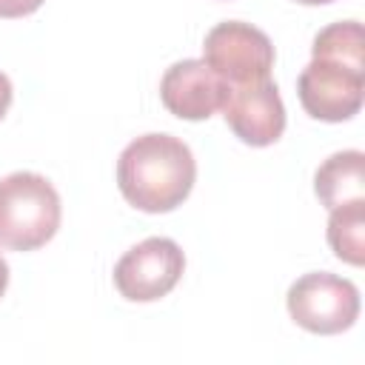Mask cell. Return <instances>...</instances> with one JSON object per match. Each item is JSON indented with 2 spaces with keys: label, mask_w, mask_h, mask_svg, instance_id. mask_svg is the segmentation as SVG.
I'll return each mask as SVG.
<instances>
[{
  "label": "cell",
  "mask_w": 365,
  "mask_h": 365,
  "mask_svg": "<svg viewBox=\"0 0 365 365\" xmlns=\"http://www.w3.org/2000/svg\"><path fill=\"white\" fill-rule=\"evenodd\" d=\"M297 3H305V6H322V3H334V0H297Z\"/></svg>",
  "instance_id": "obj_15"
},
{
  "label": "cell",
  "mask_w": 365,
  "mask_h": 365,
  "mask_svg": "<svg viewBox=\"0 0 365 365\" xmlns=\"http://www.w3.org/2000/svg\"><path fill=\"white\" fill-rule=\"evenodd\" d=\"M311 57L336 60V63H345V66H351L356 71H365V34H362V23L339 20V23L325 26L314 37Z\"/></svg>",
  "instance_id": "obj_11"
},
{
  "label": "cell",
  "mask_w": 365,
  "mask_h": 365,
  "mask_svg": "<svg viewBox=\"0 0 365 365\" xmlns=\"http://www.w3.org/2000/svg\"><path fill=\"white\" fill-rule=\"evenodd\" d=\"M202 60L228 83L242 86L268 80L274 68V43L268 34L242 20L217 23L202 40Z\"/></svg>",
  "instance_id": "obj_4"
},
{
  "label": "cell",
  "mask_w": 365,
  "mask_h": 365,
  "mask_svg": "<svg viewBox=\"0 0 365 365\" xmlns=\"http://www.w3.org/2000/svg\"><path fill=\"white\" fill-rule=\"evenodd\" d=\"M365 154L356 148L331 154L314 174V194L331 211L351 200H365Z\"/></svg>",
  "instance_id": "obj_9"
},
{
  "label": "cell",
  "mask_w": 365,
  "mask_h": 365,
  "mask_svg": "<svg viewBox=\"0 0 365 365\" xmlns=\"http://www.w3.org/2000/svg\"><path fill=\"white\" fill-rule=\"evenodd\" d=\"M57 188L37 171H14L0 180V248L34 251L60 228Z\"/></svg>",
  "instance_id": "obj_2"
},
{
  "label": "cell",
  "mask_w": 365,
  "mask_h": 365,
  "mask_svg": "<svg viewBox=\"0 0 365 365\" xmlns=\"http://www.w3.org/2000/svg\"><path fill=\"white\" fill-rule=\"evenodd\" d=\"M297 94L302 108L322 123L351 120L362 108L365 94V71H356L336 60L311 57V63L299 71Z\"/></svg>",
  "instance_id": "obj_6"
},
{
  "label": "cell",
  "mask_w": 365,
  "mask_h": 365,
  "mask_svg": "<svg viewBox=\"0 0 365 365\" xmlns=\"http://www.w3.org/2000/svg\"><path fill=\"white\" fill-rule=\"evenodd\" d=\"M197 180L191 148L163 131L131 140L117 160L120 194L145 214H165L182 205Z\"/></svg>",
  "instance_id": "obj_1"
},
{
  "label": "cell",
  "mask_w": 365,
  "mask_h": 365,
  "mask_svg": "<svg viewBox=\"0 0 365 365\" xmlns=\"http://www.w3.org/2000/svg\"><path fill=\"white\" fill-rule=\"evenodd\" d=\"M228 88L205 60H177L160 80V100L180 120H208L222 111Z\"/></svg>",
  "instance_id": "obj_8"
},
{
  "label": "cell",
  "mask_w": 365,
  "mask_h": 365,
  "mask_svg": "<svg viewBox=\"0 0 365 365\" xmlns=\"http://www.w3.org/2000/svg\"><path fill=\"white\" fill-rule=\"evenodd\" d=\"M325 237L331 251L342 262L362 265L365 262V200H351L345 205L331 208Z\"/></svg>",
  "instance_id": "obj_10"
},
{
  "label": "cell",
  "mask_w": 365,
  "mask_h": 365,
  "mask_svg": "<svg viewBox=\"0 0 365 365\" xmlns=\"http://www.w3.org/2000/svg\"><path fill=\"white\" fill-rule=\"evenodd\" d=\"M291 319L311 334H342L359 317V291L331 271H311L291 282L285 297Z\"/></svg>",
  "instance_id": "obj_3"
},
{
  "label": "cell",
  "mask_w": 365,
  "mask_h": 365,
  "mask_svg": "<svg viewBox=\"0 0 365 365\" xmlns=\"http://www.w3.org/2000/svg\"><path fill=\"white\" fill-rule=\"evenodd\" d=\"M43 6V0H0V17L11 20V17H26L31 11H37Z\"/></svg>",
  "instance_id": "obj_12"
},
{
  "label": "cell",
  "mask_w": 365,
  "mask_h": 365,
  "mask_svg": "<svg viewBox=\"0 0 365 365\" xmlns=\"http://www.w3.org/2000/svg\"><path fill=\"white\" fill-rule=\"evenodd\" d=\"M185 271L182 248L168 237H148L131 245L114 265V285L131 302H154L165 297Z\"/></svg>",
  "instance_id": "obj_5"
},
{
  "label": "cell",
  "mask_w": 365,
  "mask_h": 365,
  "mask_svg": "<svg viewBox=\"0 0 365 365\" xmlns=\"http://www.w3.org/2000/svg\"><path fill=\"white\" fill-rule=\"evenodd\" d=\"M6 288H9V262H6L3 254H0V297L6 294Z\"/></svg>",
  "instance_id": "obj_14"
},
{
  "label": "cell",
  "mask_w": 365,
  "mask_h": 365,
  "mask_svg": "<svg viewBox=\"0 0 365 365\" xmlns=\"http://www.w3.org/2000/svg\"><path fill=\"white\" fill-rule=\"evenodd\" d=\"M11 97H14V88H11V80L0 71V120L6 117L9 106H11Z\"/></svg>",
  "instance_id": "obj_13"
},
{
  "label": "cell",
  "mask_w": 365,
  "mask_h": 365,
  "mask_svg": "<svg viewBox=\"0 0 365 365\" xmlns=\"http://www.w3.org/2000/svg\"><path fill=\"white\" fill-rule=\"evenodd\" d=\"M222 117L228 128L245 145H254V148L277 143L285 131V106L271 77L231 86L222 103Z\"/></svg>",
  "instance_id": "obj_7"
}]
</instances>
